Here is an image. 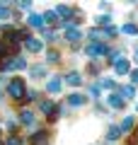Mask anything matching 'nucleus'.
<instances>
[{
	"label": "nucleus",
	"instance_id": "39448f33",
	"mask_svg": "<svg viewBox=\"0 0 138 145\" xmlns=\"http://www.w3.org/2000/svg\"><path fill=\"white\" fill-rule=\"evenodd\" d=\"M68 104H70V106H80V104H85V97H82V94H70V97H68Z\"/></svg>",
	"mask_w": 138,
	"mask_h": 145
},
{
	"label": "nucleus",
	"instance_id": "f3484780",
	"mask_svg": "<svg viewBox=\"0 0 138 145\" xmlns=\"http://www.w3.org/2000/svg\"><path fill=\"white\" fill-rule=\"evenodd\" d=\"M131 126H133V119H124L119 128H121V131H128V128H131Z\"/></svg>",
	"mask_w": 138,
	"mask_h": 145
},
{
	"label": "nucleus",
	"instance_id": "9b49d317",
	"mask_svg": "<svg viewBox=\"0 0 138 145\" xmlns=\"http://www.w3.org/2000/svg\"><path fill=\"white\" fill-rule=\"evenodd\" d=\"M121 31H124V34H131V36H133V34H138V27H136V24H124Z\"/></svg>",
	"mask_w": 138,
	"mask_h": 145
},
{
	"label": "nucleus",
	"instance_id": "f257e3e1",
	"mask_svg": "<svg viewBox=\"0 0 138 145\" xmlns=\"http://www.w3.org/2000/svg\"><path fill=\"white\" fill-rule=\"evenodd\" d=\"M7 92H10V97L22 99V97H24V80L12 78V80H10V85H7Z\"/></svg>",
	"mask_w": 138,
	"mask_h": 145
},
{
	"label": "nucleus",
	"instance_id": "412c9836",
	"mask_svg": "<svg viewBox=\"0 0 138 145\" xmlns=\"http://www.w3.org/2000/svg\"><path fill=\"white\" fill-rule=\"evenodd\" d=\"M99 24H109V15H102V17H99Z\"/></svg>",
	"mask_w": 138,
	"mask_h": 145
},
{
	"label": "nucleus",
	"instance_id": "6e6552de",
	"mask_svg": "<svg viewBox=\"0 0 138 145\" xmlns=\"http://www.w3.org/2000/svg\"><path fill=\"white\" fill-rule=\"evenodd\" d=\"M119 135H121V128H119V126H112V128H109V133H107V138H109V140H116Z\"/></svg>",
	"mask_w": 138,
	"mask_h": 145
},
{
	"label": "nucleus",
	"instance_id": "423d86ee",
	"mask_svg": "<svg viewBox=\"0 0 138 145\" xmlns=\"http://www.w3.org/2000/svg\"><path fill=\"white\" fill-rule=\"evenodd\" d=\"M24 46L29 48V51H34V53H36V51H41V44L36 41V39H27V41H24Z\"/></svg>",
	"mask_w": 138,
	"mask_h": 145
},
{
	"label": "nucleus",
	"instance_id": "4be33fe9",
	"mask_svg": "<svg viewBox=\"0 0 138 145\" xmlns=\"http://www.w3.org/2000/svg\"><path fill=\"white\" fill-rule=\"evenodd\" d=\"M7 145H22V143H20L17 138H10V140H7Z\"/></svg>",
	"mask_w": 138,
	"mask_h": 145
},
{
	"label": "nucleus",
	"instance_id": "2eb2a0df",
	"mask_svg": "<svg viewBox=\"0 0 138 145\" xmlns=\"http://www.w3.org/2000/svg\"><path fill=\"white\" fill-rule=\"evenodd\" d=\"M58 12H61V17H63V20H70V7L61 5V7H58Z\"/></svg>",
	"mask_w": 138,
	"mask_h": 145
},
{
	"label": "nucleus",
	"instance_id": "aec40b11",
	"mask_svg": "<svg viewBox=\"0 0 138 145\" xmlns=\"http://www.w3.org/2000/svg\"><path fill=\"white\" fill-rule=\"evenodd\" d=\"M44 20H46V22H53V20H56V12H46Z\"/></svg>",
	"mask_w": 138,
	"mask_h": 145
},
{
	"label": "nucleus",
	"instance_id": "1a4fd4ad",
	"mask_svg": "<svg viewBox=\"0 0 138 145\" xmlns=\"http://www.w3.org/2000/svg\"><path fill=\"white\" fill-rule=\"evenodd\" d=\"M20 119H22V123H34V114H32V111H27V109L22 111Z\"/></svg>",
	"mask_w": 138,
	"mask_h": 145
},
{
	"label": "nucleus",
	"instance_id": "0eeeda50",
	"mask_svg": "<svg viewBox=\"0 0 138 145\" xmlns=\"http://www.w3.org/2000/svg\"><path fill=\"white\" fill-rule=\"evenodd\" d=\"M109 104L116 106V109H121L124 106V97H121V94H112V97H109Z\"/></svg>",
	"mask_w": 138,
	"mask_h": 145
},
{
	"label": "nucleus",
	"instance_id": "f03ea898",
	"mask_svg": "<svg viewBox=\"0 0 138 145\" xmlns=\"http://www.w3.org/2000/svg\"><path fill=\"white\" fill-rule=\"evenodd\" d=\"M87 56H104L107 53V46H102V44H92V46H87Z\"/></svg>",
	"mask_w": 138,
	"mask_h": 145
},
{
	"label": "nucleus",
	"instance_id": "5701e85b",
	"mask_svg": "<svg viewBox=\"0 0 138 145\" xmlns=\"http://www.w3.org/2000/svg\"><path fill=\"white\" fill-rule=\"evenodd\" d=\"M133 82H138V70H136V72H133Z\"/></svg>",
	"mask_w": 138,
	"mask_h": 145
},
{
	"label": "nucleus",
	"instance_id": "f8f14e48",
	"mask_svg": "<svg viewBox=\"0 0 138 145\" xmlns=\"http://www.w3.org/2000/svg\"><path fill=\"white\" fill-rule=\"evenodd\" d=\"M116 70L121 72V75H124V72H128V61H116Z\"/></svg>",
	"mask_w": 138,
	"mask_h": 145
},
{
	"label": "nucleus",
	"instance_id": "ddd939ff",
	"mask_svg": "<svg viewBox=\"0 0 138 145\" xmlns=\"http://www.w3.org/2000/svg\"><path fill=\"white\" fill-rule=\"evenodd\" d=\"M121 94H124L126 99H131L133 94H136V87H131V85H128V87H124V89H121Z\"/></svg>",
	"mask_w": 138,
	"mask_h": 145
},
{
	"label": "nucleus",
	"instance_id": "4468645a",
	"mask_svg": "<svg viewBox=\"0 0 138 145\" xmlns=\"http://www.w3.org/2000/svg\"><path fill=\"white\" fill-rule=\"evenodd\" d=\"M41 22H44V17H41V15H32V17H29V24H32V27H39Z\"/></svg>",
	"mask_w": 138,
	"mask_h": 145
},
{
	"label": "nucleus",
	"instance_id": "dca6fc26",
	"mask_svg": "<svg viewBox=\"0 0 138 145\" xmlns=\"http://www.w3.org/2000/svg\"><path fill=\"white\" fill-rule=\"evenodd\" d=\"M41 111H44V114H51V111H53V104L51 102H41Z\"/></svg>",
	"mask_w": 138,
	"mask_h": 145
},
{
	"label": "nucleus",
	"instance_id": "9d476101",
	"mask_svg": "<svg viewBox=\"0 0 138 145\" xmlns=\"http://www.w3.org/2000/svg\"><path fill=\"white\" fill-rule=\"evenodd\" d=\"M58 89H61V80H58V78L49 80V92H58Z\"/></svg>",
	"mask_w": 138,
	"mask_h": 145
},
{
	"label": "nucleus",
	"instance_id": "6ab92c4d",
	"mask_svg": "<svg viewBox=\"0 0 138 145\" xmlns=\"http://www.w3.org/2000/svg\"><path fill=\"white\" fill-rule=\"evenodd\" d=\"M7 53V41H0V58Z\"/></svg>",
	"mask_w": 138,
	"mask_h": 145
},
{
	"label": "nucleus",
	"instance_id": "7ed1b4c3",
	"mask_svg": "<svg viewBox=\"0 0 138 145\" xmlns=\"http://www.w3.org/2000/svg\"><path fill=\"white\" fill-rule=\"evenodd\" d=\"M66 39L68 41H78L80 39V29L78 27H66Z\"/></svg>",
	"mask_w": 138,
	"mask_h": 145
},
{
	"label": "nucleus",
	"instance_id": "a211bd4d",
	"mask_svg": "<svg viewBox=\"0 0 138 145\" xmlns=\"http://www.w3.org/2000/svg\"><path fill=\"white\" fill-rule=\"evenodd\" d=\"M32 75H34V78H41V75H44V68H41V65H36L34 70H32Z\"/></svg>",
	"mask_w": 138,
	"mask_h": 145
},
{
	"label": "nucleus",
	"instance_id": "20e7f679",
	"mask_svg": "<svg viewBox=\"0 0 138 145\" xmlns=\"http://www.w3.org/2000/svg\"><path fill=\"white\" fill-rule=\"evenodd\" d=\"M63 82H66V85H73V87H75V85H80V82H82V78L78 75V72H68L66 78H63Z\"/></svg>",
	"mask_w": 138,
	"mask_h": 145
}]
</instances>
